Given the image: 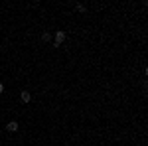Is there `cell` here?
<instances>
[{
  "label": "cell",
  "mask_w": 148,
  "mask_h": 146,
  "mask_svg": "<svg viewBox=\"0 0 148 146\" xmlns=\"http://www.w3.org/2000/svg\"><path fill=\"white\" fill-rule=\"evenodd\" d=\"M65 38H67V34H65V32H61V30H57L56 34H53V44H56V45L63 44V42H65Z\"/></svg>",
  "instance_id": "1"
},
{
  "label": "cell",
  "mask_w": 148,
  "mask_h": 146,
  "mask_svg": "<svg viewBox=\"0 0 148 146\" xmlns=\"http://www.w3.org/2000/svg\"><path fill=\"white\" fill-rule=\"evenodd\" d=\"M20 101L22 103H30L32 101V93H30V91H22V93H20Z\"/></svg>",
  "instance_id": "2"
},
{
  "label": "cell",
  "mask_w": 148,
  "mask_h": 146,
  "mask_svg": "<svg viewBox=\"0 0 148 146\" xmlns=\"http://www.w3.org/2000/svg\"><path fill=\"white\" fill-rule=\"evenodd\" d=\"M18 126H20V124L16 123V121H10V123L6 124V130H8V132H16V130H18Z\"/></svg>",
  "instance_id": "3"
},
{
  "label": "cell",
  "mask_w": 148,
  "mask_h": 146,
  "mask_svg": "<svg viewBox=\"0 0 148 146\" xmlns=\"http://www.w3.org/2000/svg\"><path fill=\"white\" fill-rule=\"evenodd\" d=\"M51 40H53V36L49 32H42V42H51Z\"/></svg>",
  "instance_id": "4"
},
{
  "label": "cell",
  "mask_w": 148,
  "mask_h": 146,
  "mask_svg": "<svg viewBox=\"0 0 148 146\" xmlns=\"http://www.w3.org/2000/svg\"><path fill=\"white\" fill-rule=\"evenodd\" d=\"M75 8H77V12H81V14H85V12H87V6H85V4H77Z\"/></svg>",
  "instance_id": "5"
},
{
  "label": "cell",
  "mask_w": 148,
  "mask_h": 146,
  "mask_svg": "<svg viewBox=\"0 0 148 146\" xmlns=\"http://www.w3.org/2000/svg\"><path fill=\"white\" fill-rule=\"evenodd\" d=\"M2 91H4V85H2V83H0V93H2Z\"/></svg>",
  "instance_id": "6"
}]
</instances>
